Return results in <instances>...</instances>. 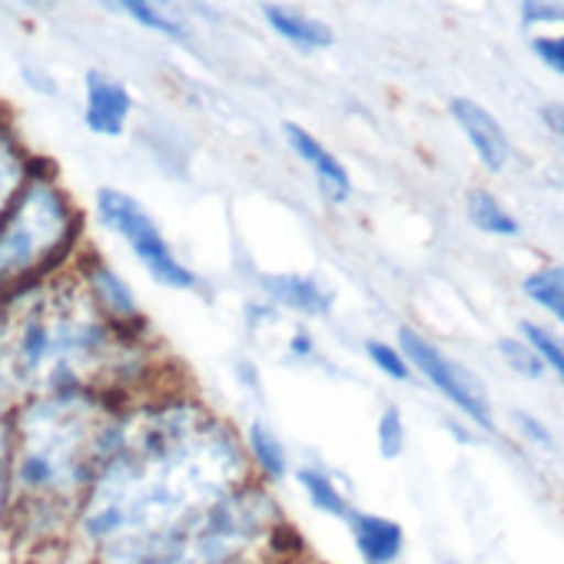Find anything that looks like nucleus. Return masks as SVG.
Segmentation results:
<instances>
[{"instance_id": "obj_1", "label": "nucleus", "mask_w": 564, "mask_h": 564, "mask_svg": "<svg viewBox=\"0 0 564 564\" xmlns=\"http://www.w3.org/2000/svg\"><path fill=\"white\" fill-rule=\"evenodd\" d=\"M246 485L236 435L193 402H163L120 422L80 505L84 531L107 547L153 541Z\"/></svg>"}, {"instance_id": "obj_2", "label": "nucleus", "mask_w": 564, "mask_h": 564, "mask_svg": "<svg viewBox=\"0 0 564 564\" xmlns=\"http://www.w3.org/2000/svg\"><path fill=\"white\" fill-rule=\"evenodd\" d=\"M0 326V372L31 395L110 392L127 372L130 333L117 329L80 282H51Z\"/></svg>"}, {"instance_id": "obj_3", "label": "nucleus", "mask_w": 564, "mask_h": 564, "mask_svg": "<svg viewBox=\"0 0 564 564\" xmlns=\"http://www.w3.org/2000/svg\"><path fill=\"white\" fill-rule=\"evenodd\" d=\"M120 422L104 392L31 395L11 415L8 495L47 511L84 505Z\"/></svg>"}, {"instance_id": "obj_4", "label": "nucleus", "mask_w": 564, "mask_h": 564, "mask_svg": "<svg viewBox=\"0 0 564 564\" xmlns=\"http://www.w3.org/2000/svg\"><path fill=\"white\" fill-rule=\"evenodd\" d=\"M275 534V501L262 488L242 485L173 531L143 544L110 547V554L113 564H256Z\"/></svg>"}, {"instance_id": "obj_5", "label": "nucleus", "mask_w": 564, "mask_h": 564, "mask_svg": "<svg viewBox=\"0 0 564 564\" xmlns=\"http://www.w3.org/2000/svg\"><path fill=\"white\" fill-rule=\"evenodd\" d=\"M80 216L51 180H31L0 213V303H14L74 249Z\"/></svg>"}, {"instance_id": "obj_6", "label": "nucleus", "mask_w": 564, "mask_h": 564, "mask_svg": "<svg viewBox=\"0 0 564 564\" xmlns=\"http://www.w3.org/2000/svg\"><path fill=\"white\" fill-rule=\"evenodd\" d=\"M97 213H100L104 226H110L133 249V256L143 262V269L160 282V286H170V290H193L196 286V275L176 259V252L163 239L153 216L133 196H127L120 189H100L97 193Z\"/></svg>"}, {"instance_id": "obj_7", "label": "nucleus", "mask_w": 564, "mask_h": 564, "mask_svg": "<svg viewBox=\"0 0 564 564\" xmlns=\"http://www.w3.org/2000/svg\"><path fill=\"white\" fill-rule=\"evenodd\" d=\"M399 352L405 356L409 369L415 366L458 412H465L478 429L491 432L495 419H491V402L488 392L481 386V379L475 372H468L465 366H458L455 359H448L438 346H432L425 336H419L415 329H402L399 333Z\"/></svg>"}, {"instance_id": "obj_8", "label": "nucleus", "mask_w": 564, "mask_h": 564, "mask_svg": "<svg viewBox=\"0 0 564 564\" xmlns=\"http://www.w3.org/2000/svg\"><path fill=\"white\" fill-rule=\"evenodd\" d=\"M84 286L90 293V300L97 303V310L123 333L133 336V329L140 326V306H137V296L130 293L127 282L104 262V259H90L84 265Z\"/></svg>"}, {"instance_id": "obj_9", "label": "nucleus", "mask_w": 564, "mask_h": 564, "mask_svg": "<svg viewBox=\"0 0 564 564\" xmlns=\"http://www.w3.org/2000/svg\"><path fill=\"white\" fill-rule=\"evenodd\" d=\"M84 90H87V107H84V123L100 133V137H120L127 130V120H130V110H133V100H130V90L100 74V70H90L87 80H84Z\"/></svg>"}, {"instance_id": "obj_10", "label": "nucleus", "mask_w": 564, "mask_h": 564, "mask_svg": "<svg viewBox=\"0 0 564 564\" xmlns=\"http://www.w3.org/2000/svg\"><path fill=\"white\" fill-rule=\"evenodd\" d=\"M448 110H452L458 130H462V133L468 137V143L475 147V153H478V160L485 163V170H491V173L505 170V163H508V156H511V143H508V137H505L501 123H498L481 104H475V100H468V97L452 100Z\"/></svg>"}, {"instance_id": "obj_11", "label": "nucleus", "mask_w": 564, "mask_h": 564, "mask_svg": "<svg viewBox=\"0 0 564 564\" xmlns=\"http://www.w3.org/2000/svg\"><path fill=\"white\" fill-rule=\"evenodd\" d=\"M282 137H286L290 150L316 173L319 180V189L333 199V203H346L349 193H352V180H349V170L303 127L296 123H282Z\"/></svg>"}, {"instance_id": "obj_12", "label": "nucleus", "mask_w": 564, "mask_h": 564, "mask_svg": "<svg viewBox=\"0 0 564 564\" xmlns=\"http://www.w3.org/2000/svg\"><path fill=\"white\" fill-rule=\"evenodd\" d=\"M346 521L352 528L356 551L366 564H395L399 561V554L405 547V531L399 528V521L369 514V511H349Z\"/></svg>"}, {"instance_id": "obj_13", "label": "nucleus", "mask_w": 564, "mask_h": 564, "mask_svg": "<svg viewBox=\"0 0 564 564\" xmlns=\"http://www.w3.org/2000/svg\"><path fill=\"white\" fill-rule=\"evenodd\" d=\"M265 293L293 313H303V316H326L329 306H333V293L323 286L319 279L313 275H265L262 279Z\"/></svg>"}, {"instance_id": "obj_14", "label": "nucleus", "mask_w": 564, "mask_h": 564, "mask_svg": "<svg viewBox=\"0 0 564 564\" xmlns=\"http://www.w3.org/2000/svg\"><path fill=\"white\" fill-rule=\"evenodd\" d=\"M262 18H265V24H269L282 41L293 44V47H300V51H323V47L333 44V31H329L323 21L310 18V14L286 11V8H279V4H265V8H262Z\"/></svg>"}, {"instance_id": "obj_15", "label": "nucleus", "mask_w": 564, "mask_h": 564, "mask_svg": "<svg viewBox=\"0 0 564 564\" xmlns=\"http://www.w3.org/2000/svg\"><path fill=\"white\" fill-rule=\"evenodd\" d=\"M465 209H468L471 226L488 232V236H518L521 232L518 219L488 189H471L468 199H465Z\"/></svg>"}, {"instance_id": "obj_16", "label": "nucleus", "mask_w": 564, "mask_h": 564, "mask_svg": "<svg viewBox=\"0 0 564 564\" xmlns=\"http://www.w3.org/2000/svg\"><path fill=\"white\" fill-rule=\"evenodd\" d=\"M246 448H249V458L256 462V468L265 475V478H282L286 475V448L275 438V432L265 425V422H249L246 429Z\"/></svg>"}, {"instance_id": "obj_17", "label": "nucleus", "mask_w": 564, "mask_h": 564, "mask_svg": "<svg viewBox=\"0 0 564 564\" xmlns=\"http://www.w3.org/2000/svg\"><path fill=\"white\" fill-rule=\"evenodd\" d=\"M296 481L303 485V491L310 495V505L323 514H333V518H349V501L346 495L339 491V485L333 481V475H326L323 468H300L296 471Z\"/></svg>"}, {"instance_id": "obj_18", "label": "nucleus", "mask_w": 564, "mask_h": 564, "mask_svg": "<svg viewBox=\"0 0 564 564\" xmlns=\"http://www.w3.org/2000/svg\"><path fill=\"white\" fill-rule=\"evenodd\" d=\"M524 296L564 326V265H544L524 279Z\"/></svg>"}, {"instance_id": "obj_19", "label": "nucleus", "mask_w": 564, "mask_h": 564, "mask_svg": "<svg viewBox=\"0 0 564 564\" xmlns=\"http://www.w3.org/2000/svg\"><path fill=\"white\" fill-rule=\"evenodd\" d=\"M24 189V156L8 130L0 123V213L11 206V199Z\"/></svg>"}, {"instance_id": "obj_20", "label": "nucleus", "mask_w": 564, "mask_h": 564, "mask_svg": "<svg viewBox=\"0 0 564 564\" xmlns=\"http://www.w3.org/2000/svg\"><path fill=\"white\" fill-rule=\"evenodd\" d=\"M120 8H123L137 24H143L147 31H156V34L173 37V41H186V37H189L186 24H183L180 18H173V14H166V11H156L153 4H143V0H123Z\"/></svg>"}, {"instance_id": "obj_21", "label": "nucleus", "mask_w": 564, "mask_h": 564, "mask_svg": "<svg viewBox=\"0 0 564 564\" xmlns=\"http://www.w3.org/2000/svg\"><path fill=\"white\" fill-rule=\"evenodd\" d=\"M521 336L524 343L534 349V356L544 362V369H554L557 379L564 382V343H557L547 329H541L538 323H521Z\"/></svg>"}, {"instance_id": "obj_22", "label": "nucleus", "mask_w": 564, "mask_h": 564, "mask_svg": "<svg viewBox=\"0 0 564 564\" xmlns=\"http://www.w3.org/2000/svg\"><path fill=\"white\" fill-rule=\"evenodd\" d=\"M498 352H501V359L508 362L511 372H518V376H524V379L544 376V362L534 356V349H531L524 339H501V343H498Z\"/></svg>"}, {"instance_id": "obj_23", "label": "nucleus", "mask_w": 564, "mask_h": 564, "mask_svg": "<svg viewBox=\"0 0 564 564\" xmlns=\"http://www.w3.org/2000/svg\"><path fill=\"white\" fill-rule=\"evenodd\" d=\"M376 435H379V452H382V458H399V455H402V448H405V422H402V412H399L395 405H389V409L382 412Z\"/></svg>"}, {"instance_id": "obj_24", "label": "nucleus", "mask_w": 564, "mask_h": 564, "mask_svg": "<svg viewBox=\"0 0 564 564\" xmlns=\"http://www.w3.org/2000/svg\"><path fill=\"white\" fill-rule=\"evenodd\" d=\"M366 352H369V359L376 362V369H379V372H386L389 379L405 382V379L412 376V369H409L405 356H402L395 346H389V343H366Z\"/></svg>"}, {"instance_id": "obj_25", "label": "nucleus", "mask_w": 564, "mask_h": 564, "mask_svg": "<svg viewBox=\"0 0 564 564\" xmlns=\"http://www.w3.org/2000/svg\"><path fill=\"white\" fill-rule=\"evenodd\" d=\"M531 51H534V57L547 70H554V74L564 77V34L561 37H534L531 41Z\"/></svg>"}, {"instance_id": "obj_26", "label": "nucleus", "mask_w": 564, "mask_h": 564, "mask_svg": "<svg viewBox=\"0 0 564 564\" xmlns=\"http://www.w3.org/2000/svg\"><path fill=\"white\" fill-rule=\"evenodd\" d=\"M8 448H11V415L0 405V514L8 508Z\"/></svg>"}, {"instance_id": "obj_27", "label": "nucleus", "mask_w": 564, "mask_h": 564, "mask_svg": "<svg viewBox=\"0 0 564 564\" xmlns=\"http://www.w3.org/2000/svg\"><path fill=\"white\" fill-rule=\"evenodd\" d=\"M521 24L524 28H534V24H564V11L554 8V4H534V0H528V4H521Z\"/></svg>"}, {"instance_id": "obj_28", "label": "nucleus", "mask_w": 564, "mask_h": 564, "mask_svg": "<svg viewBox=\"0 0 564 564\" xmlns=\"http://www.w3.org/2000/svg\"><path fill=\"white\" fill-rule=\"evenodd\" d=\"M514 419H518V429H521V435H524L528 442H534V445H541V448H547V445H551V432H547V425H541L534 415L518 412Z\"/></svg>"}, {"instance_id": "obj_29", "label": "nucleus", "mask_w": 564, "mask_h": 564, "mask_svg": "<svg viewBox=\"0 0 564 564\" xmlns=\"http://www.w3.org/2000/svg\"><path fill=\"white\" fill-rule=\"evenodd\" d=\"M538 113H541V123L564 140V104H544Z\"/></svg>"}, {"instance_id": "obj_30", "label": "nucleus", "mask_w": 564, "mask_h": 564, "mask_svg": "<svg viewBox=\"0 0 564 564\" xmlns=\"http://www.w3.org/2000/svg\"><path fill=\"white\" fill-rule=\"evenodd\" d=\"M290 349H293L296 359H306V356H313V339H310L306 333H296L293 343H290Z\"/></svg>"}]
</instances>
